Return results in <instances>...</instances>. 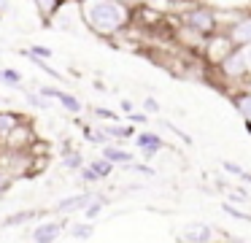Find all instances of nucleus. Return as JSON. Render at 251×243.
Masks as SVG:
<instances>
[{
    "label": "nucleus",
    "mask_w": 251,
    "mask_h": 243,
    "mask_svg": "<svg viewBox=\"0 0 251 243\" xmlns=\"http://www.w3.org/2000/svg\"><path fill=\"white\" fill-rule=\"evenodd\" d=\"M240 52H243V59H246V70H249V79H251V43H246V46H240Z\"/></svg>",
    "instance_id": "obj_35"
},
{
    "label": "nucleus",
    "mask_w": 251,
    "mask_h": 243,
    "mask_svg": "<svg viewBox=\"0 0 251 243\" xmlns=\"http://www.w3.org/2000/svg\"><path fill=\"white\" fill-rule=\"evenodd\" d=\"M25 103H27L30 108H35V111H49V108H54V103H51L49 97H44L38 89H27V92H25Z\"/></svg>",
    "instance_id": "obj_20"
},
{
    "label": "nucleus",
    "mask_w": 251,
    "mask_h": 243,
    "mask_svg": "<svg viewBox=\"0 0 251 243\" xmlns=\"http://www.w3.org/2000/svg\"><path fill=\"white\" fill-rule=\"evenodd\" d=\"M87 167H92V173L100 178V181H105V178H111V173L116 170V165H111V162L105 160V157H100V154H98V157H92V160L87 162Z\"/></svg>",
    "instance_id": "obj_19"
},
{
    "label": "nucleus",
    "mask_w": 251,
    "mask_h": 243,
    "mask_svg": "<svg viewBox=\"0 0 251 243\" xmlns=\"http://www.w3.org/2000/svg\"><path fill=\"white\" fill-rule=\"evenodd\" d=\"M119 108H122V113L127 116V113H132V111H135V103H132V100H127V97H125V100L119 103Z\"/></svg>",
    "instance_id": "obj_36"
},
{
    "label": "nucleus",
    "mask_w": 251,
    "mask_h": 243,
    "mask_svg": "<svg viewBox=\"0 0 251 243\" xmlns=\"http://www.w3.org/2000/svg\"><path fill=\"white\" fill-rule=\"evenodd\" d=\"M222 211H224V214L229 216V219H238V221H251V214H246V211H240L238 205L227 203V200H224V203H222Z\"/></svg>",
    "instance_id": "obj_26"
},
{
    "label": "nucleus",
    "mask_w": 251,
    "mask_h": 243,
    "mask_svg": "<svg viewBox=\"0 0 251 243\" xmlns=\"http://www.w3.org/2000/svg\"><path fill=\"white\" fill-rule=\"evenodd\" d=\"M35 143H38V135H35L33 124L25 119V122L17 124V127L11 130V135L0 143V149L3 151H30Z\"/></svg>",
    "instance_id": "obj_5"
},
{
    "label": "nucleus",
    "mask_w": 251,
    "mask_h": 243,
    "mask_svg": "<svg viewBox=\"0 0 251 243\" xmlns=\"http://www.w3.org/2000/svg\"><path fill=\"white\" fill-rule=\"evenodd\" d=\"M22 54L27 59H51V49L44 46V43H33V46L22 49Z\"/></svg>",
    "instance_id": "obj_24"
},
{
    "label": "nucleus",
    "mask_w": 251,
    "mask_h": 243,
    "mask_svg": "<svg viewBox=\"0 0 251 243\" xmlns=\"http://www.w3.org/2000/svg\"><path fill=\"white\" fill-rule=\"evenodd\" d=\"M127 122L135 124V127H138V124H146L149 122V113L146 111H132V113H127Z\"/></svg>",
    "instance_id": "obj_33"
},
{
    "label": "nucleus",
    "mask_w": 251,
    "mask_h": 243,
    "mask_svg": "<svg viewBox=\"0 0 251 243\" xmlns=\"http://www.w3.org/2000/svg\"><path fill=\"white\" fill-rule=\"evenodd\" d=\"M143 111H146L149 116H157V113L162 111V106H159L157 97H143Z\"/></svg>",
    "instance_id": "obj_29"
},
{
    "label": "nucleus",
    "mask_w": 251,
    "mask_h": 243,
    "mask_svg": "<svg viewBox=\"0 0 251 243\" xmlns=\"http://www.w3.org/2000/svg\"><path fill=\"white\" fill-rule=\"evenodd\" d=\"M162 127H165V130H170V133H173V135H178V138L184 140L186 146H192V135H189V133H184V130H181V127H176L173 122H162Z\"/></svg>",
    "instance_id": "obj_30"
},
{
    "label": "nucleus",
    "mask_w": 251,
    "mask_h": 243,
    "mask_svg": "<svg viewBox=\"0 0 251 243\" xmlns=\"http://www.w3.org/2000/svg\"><path fill=\"white\" fill-rule=\"evenodd\" d=\"M100 157H105L111 165H122V167H127L130 162H135V154H132V151H127L122 143H105V146H100Z\"/></svg>",
    "instance_id": "obj_13"
},
{
    "label": "nucleus",
    "mask_w": 251,
    "mask_h": 243,
    "mask_svg": "<svg viewBox=\"0 0 251 243\" xmlns=\"http://www.w3.org/2000/svg\"><path fill=\"white\" fill-rule=\"evenodd\" d=\"M81 19L87 32L103 38V41H116L122 38L132 25L135 5L127 0H78Z\"/></svg>",
    "instance_id": "obj_1"
},
{
    "label": "nucleus",
    "mask_w": 251,
    "mask_h": 243,
    "mask_svg": "<svg viewBox=\"0 0 251 243\" xmlns=\"http://www.w3.org/2000/svg\"><path fill=\"white\" fill-rule=\"evenodd\" d=\"M8 187H11V176H8V173L3 170V165H0V194L6 192Z\"/></svg>",
    "instance_id": "obj_34"
},
{
    "label": "nucleus",
    "mask_w": 251,
    "mask_h": 243,
    "mask_svg": "<svg viewBox=\"0 0 251 243\" xmlns=\"http://www.w3.org/2000/svg\"><path fill=\"white\" fill-rule=\"evenodd\" d=\"M219 232L216 227L205 224V221H189V224L181 227L178 241L181 243H219Z\"/></svg>",
    "instance_id": "obj_6"
},
{
    "label": "nucleus",
    "mask_w": 251,
    "mask_h": 243,
    "mask_svg": "<svg viewBox=\"0 0 251 243\" xmlns=\"http://www.w3.org/2000/svg\"><path fill=\"white\" fill-rule=\"evenodd\" d=\"M84 165H87V160H84V154L78 149H65L62 151V167H65L68 173H78Z\"/></svg>",
    "instance_id": "obj_15"
},
{
    "label": "nucleus",
    "mask_w": 251,
    "mask_h": 243,
    "mask_svg": "<svg viewBox=\"0 0 251 243\" xmlns=\"http://www.w3.org/2000/svg\"><path fill=\"white\" fill-rule=\"evenodd\" d=\"M89 113H92L95 119H103V122H122L119 113H116V111H108V108H98V106H95V108H89Z\"/></svg>",
    "instance_id": "obj_28"
},
{
    "label": "nucleus",
    "mask_w": 251,
    "mask_h": 243,
    "mask_svg": "<svg viewBox=\"0 0 251 243\" xmlns=\"http://www.w3.org/2000/svg\"><path fill=\"white\" fill-rule=\"evenodd\" d=\"M222 170H224V173H229V176H235V178H240V173H243V167H240L238 162L222 160Z\"/></svg>",
    "instance_id": "obj_31"
},
{
    "label": "nucleus",
    "mask_w": 251,
    "mask_h": 243,
    "mask_svg": "<svg viewBox=\"0 0 251 243\" xmlns=\"http://www.w3.org/2000/svg\"><path fill=\"white\" fill-rule=\"evenodd\" d=\"M111 203V200L108 197H105V194L103 192H95V197H92V203H89L87 205V208H84L81 211V214H84V219H87V221H95V219H98V216L100 214H103V208H105V205H108Z\"/></svg>",
    "instance_id": "obj_18"
},
{
    "label": "nucleus",
    "mask_w": 251,
    "mask_h": 243,
    "mask_svg": "<svg viewBox=\"0 0 251 243\" xmlns=\"http://www.w3.org/2000/svg\"><path fill=\"white\" fill-rule=\"evenodd\" d=\"M78 178H81L84 184H89V187H92V184H98V181H100V178H98V176H95V173H92V167H87V165H84L81 170H78Z\"/></svg>",
    "instance_id": "obj_32"
},
{
    "label": "nucleus",
    "mask_w": 251,
    "mask_h": 243,
    "mask_svg": "<svg viewBox=\"0 0 251 243\" xmlns=\"http://www.w3.org/2000/svg\"><path fill=\"white\" fill-rule=\"evenodd\" d=\"M240 181H243V184H251V173L243 170V173H240Z\"/></svg>",
    "instance_id": "obj_37"
},
{
    "label": "nucleus",
    "mask_w": 251,
    "mask_h": 243,
    "mask_svg": "<svg viewBox=\"0 0 251 243\" xmlns=\"http://www.w3.org/2000/svg\"><path fill=\"white\" fill-rule=\"evenodd\" d=\"M68 235L73 241H89L95 235V221H73V224H68Z\"/></svg>",
    "instance_id": "obj_17"
},
{
    "label": "nucleus",
    "mask_w": 251,
    "mask_h": 243,
    "mask_svg": "<svg viewBox=\"0 0 251 243\" xmlns=\"http://www.w3.org/2000/svg\"><path fill=\"white\" fill-rule=\"evenodd\" d=\"M95 192H78V194H68V197H60L54 205V211L60 216H71V214H78V211H84L89 203H92Z\"/></svg>",
    "instance_id": "obj_11"
},
{
    "label": "nucleus",
    "mask_w": 251,
    "mask_h": 243,
    "mask_svg": "<svg viewBox=\"0 0 251 243\" xmlns=\"http://www.w3.org/2000/svg\"><path fill=\"white\" fill-rule=\"evenodd\" d=\"M38 92L44 97H49L51 103H60V108H65L71 116H81L84 113V103L78 100L76 95H71V92H65V89H60V86H38Z\"/></svg>",
    "instance_id": "obj_7"
},
{
    "label": "nucleus",
    "mask_w": 251,
    "mask_h": 243,
    "mask_svg": "<svg viewBox=\"0 0 251 243\" xmlns=\"http://www.w3.org/2000/svg\"><path fill=\"white\" fill-rule=\"evenodd\" d=\"M213 70H216L219 81H222L224 86H243L246 81H249V70H246V59H243V52H240V46H232L227 52V57L222 59L219 65H213Z\"/></svg>",
    "instance_id": "obj_3"
},
{
    "label": "nucleus",
    "mask_w": 251,
    "mask_h": 243,
    "mask_svg": "<svg viewBox=\"0 0 251 243\" xmlns=\"http://www.w3.org/2000/svg\"><path fill=\"white\" fill-rule=\"evenodd\" d=\"M25 122V113H19V111H11V108H3L0 111V143L11 135V130L17 127V124H22Z\"/></svg>",
    "instance_id": "obj_14"
},
{
    "label": "nucleus",
    "mask_w": 251,
    "mask_h": 243,
    "mask_svg": "<svg viewBox=\"0 0 251 243\" xmlns=\"http://www.w3.org/2000/svg\"><path fill=\"white\" fill-rule=\"evenodd\" d=\"M132 140H135V146H138V151H141L143 160H154V157L165 149L162 135H157L154 130H138Z\"/></svg>",
    "instance_id": "obj_9"
},
{
    "label": "nucleus",
    "mask_w": 251,
    "mask_h": 243,
    "mask_svg": "<svg viewBox=\"0 0 251 243\" xmlns=\"http://www.w3.org/2000/svg\"><path fill=\"white\" fill-rule=\"evenodd\" d=\"M81 138L87 140V143H95V146H105V143H111V140L105 138L103 130L95 127V124H84V127H81Z\"/></svg>",
    "instance_id": "obj_23"
},
{
    "label": "nucleus",
    "mask_w": 251,
    "mask_h": 243,
    "mask_svg": "<svg viewBox=\"0 0 251 243\" xmlns=\"http://www.w3.org/2000/svg\"><path fill=\"white\" fill-rule=\"evenodd\" d=\"M100 130L105 133V138H108L111 143H125V140H132V138H135V133H138V127H135V124H130V122H105V124H100Z\"/></svg>",
    "instance_id": "obj_12"
},
{
    "label": "nucleus",
    "mask_w": 251,
    "mask_h": 243,
    "mask_svg": "<svg viewBox=\"0 0 251 243\" xmlns=\"http://www.w3.org/2000/svg\"><path fill=\"white\" fill-rule=\"evenodd\" d=\"M25 76L19 73L17 68H0V84L8 86V89H22Z\"/></svg>",
    "instance_id": "obj_22"
},
{
    "label": "nucleus",
    "mask_w": 251,
    "mask_h": 243,
    "mask_svg": "<svg viewBox=\"0 0 251 243\" xmlns=\"http://www.w3.org/2000/svg\"><path fill=\"white\" fill-rule=\"evenodd\" d=\"M0 5H6V0H0Z\"/></svg>",
    "instance_id": "obj_38"
},
{
    "label": "nucleus",
    "mask_w": 251,
    "mask_h": 243,
    "mask_svg": "<svg viewBox=\"0 0 251 243\" xmlns=\"http://www.w3.org/2000/svg\"><path fill=\"white\" fill-rule=\"evenodd\" d=\"M222 32L235 43V46H246V43H251V8L235 11V16L224 25Z\"/></svg>",
    "instance_id": "obj_4"
},
{
    "label": "nucleus",
    "mask_w": 251,
    "mask_h": 243,
    "mask_svg": "<svg viewBox=\"0 0 251 243\" xmlns=\"http://www.w3.org/2000/svg\"><path fill=\"white\" fill-rule=\"evenodd\" d=\"M68 230V216L65 219H46L38 221L35 230L30 232V243H57V238Z\"/></svg>",
    "instance_id": "obj_8"
},
{
    "label": "nucleus",
    "mask_w": 251,
    "mask_h": 243,
    "mask_svg": "<svg viewBox=\"0 0 251 243\" xmlns=\"http://www.w3.org/2000/svg\"><path fill=\"white\" fill-rule=\"evenodd\" d=\"M227 97H229V103H232L235 113L243 119L246 130H249V135H251V89H246V86H238V89H229Z\"/></svg>",
    "instance_id": "obj_10"
},
{
    "label": "nucleus",
    "mask_w": 251,
    "mask_h": 243,
    "mask_svg": "<svg viewBox=\"0 0 251 243\" xmlns=\"http://www.w3.org/2000/svg\"><path fill=\"white\" fill-rule=\"evenodd\" d=\"M33 219H38V211H33V208L17 211V214H11V216L3 219V227H22V224H30Z\"/></svg>",
    "instance_id": "obj_21"
},
{
    "label": "nucleus",
    "mask_w": 251,
    "mask_h": 243,
    "mask_svg": "<svg viewBox=\"0 0 251 243\" xmlns=\"http://www.w3.org/2000/svg\"><path fill=\"white\" fill-rule=\"evenodd\" d=\"M127 170L135 173V176H141V178H154V176H157V170H154L149 162H138V160L130 162V165H127Z\"/></svg>",
    "instance_id": "obj_25"
},
{
    "label": "nucleus",
    "mask_w": 251,
    "mask_h": 243,
    "mask_svg": "<svg viewBox=\"0 0 251 243\" xmlns=\"http://www.w3.org/2000/svg\"><path fill=\"white\" fill-rule=\"evenodd\" d=\"M176 25L186 27V30L197 32L202 38H211L222 30V22H219V8L208 3H195V0H186L178 8V14L170 16Z\"/></svg>",
    "instance_id": "obj_2"
},
{
    "label": "nucleus",
    "mask_w": 251,
    "mask_h": 243,
    "mask_svg": "<svg viewBox=\"0 0 251 243\" xmlns=\"http://www.w3.org/2000/svg\"><path fill=\"white\" fill-rule=\"evenodd\" d=\"M249 194H246V189L243 187H232V189H227V203H232V205H246L249 203Z\"/></svg>",
    "instance_id": "obj_27"
},
{
    "label": "nucleus",
    "mask_w": 251,
    "mask_h": 243,
    "mask_svg": "<svg viewBox=\"0 0 251 243\" xmlns=\"http://www.w3.org/2000/svg\"><path fill=\"white\" fill-rule=\"evenodd\" d=\"M65 3V0H33V5H35V11H38V16L49 25L51 19H54V14L60 11V5Z\"/></svg>",
    "instance_id": "obj_16"
}]
</instances>
